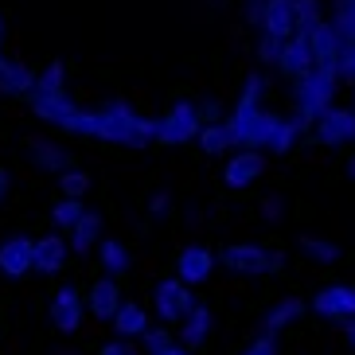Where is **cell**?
<instances>
[{"label": "cell", "instance_id": "38", "mask_svg": "<svg viewBox=\"0 0 355 355\" xmlns=\"http://www.w3.org/2000/svg\"><path fill=\"white\" fill-rule=\"evenodd\" d=\"M340 78L355 83V47H347V51H344V59H340Z\"/></svg>", "mask_w": 355, "mask_h": 355}, {"label": "cell", "instance_id": "1", "mask_svg": "<svg viewBox=\"0 0 355 355\" xmlns=\"http://www.w3.org/2000/svg\"><path fill=\"white\" fill-rule=\"evenodd\" d=\"M277 125H282V117L261 105V78L258 74H246V90L234 102V114L227 117V129L234 133V141L242 148H270Z\"/></svg>", "mask_w": 355, "mask_h": 355}, {"label": "cell", "instance_id": "33", "mask_svg": "<svg viewBox=\"0 0 355 355\" xmlns=\"http://www.w3.org/2000/svg\"><path fill=\"white\" fill-rule=\"evenodd\" d=\"M297 20H301V32H309L313 24H320V0H297Z\"/></svg>", "mask_w": 355, "mask_h": 355}, {"label": "cell", "instance_id": "30", "mask_svg": "<svg viewBox=\"0 0 355 355\" xmlns=\"http://www.w3.org/2000/svg\"><path fill=\"white\" fill-rule=\"evenodd\" d=\"M63 74H67V67L55 59L47 71L35 74V94H63Z\"/></svg>", "mask_w": 355, "mask_h": 355}, {"label": "cell", "instance_id": "13", "mask_svg": "<svg viewBox=\"0 0 355 355\" xmlns=\"http://www.w3.org/2000/svg\"><path fill=\"white\" fill-rule=\"evenodd\" d=\"M261 172H266V157L258 148H239L223 168V180H227V188H250Z\"/></svg>", "mask_w": 355, "mask_h": 355}, {"label": "cell", "instance_id": "22", "mask_svg": "<svg viewBox=\"0 0 355 355\" xmlns=\"http://www.w3.org/2000/svg\"><path fill=\"white\" fill-rule=\"evenodd\" d=\"M24 145H28V153H32L35 164L47 168V172H67V168H71V153L55 148L51 141H43V137H28Z\"/></svg>", "mask_w": 355, "mask_h": 355}, {"label": "cell", "instance_id": "29", "mask_svg": "<svg viewBox=\"0 0 355 355\" xmlns=\"http://www.w3.org/2000/svg\"><path fill=\"white\" fill-rule=\"evenodd\" d=\"M90 184H94V180L86 176L83 168H67L63 176H59V191H63L67 199H83L86 191H90Z\"/></svg>", "mask_w": 355, "mask_h": 355}, {"label": "cell", "instance_id": "31", "mask_svg": "<svg viewBox=\"0 0 355 355\" xmlns=\"http://www.w3.org/2000/svg\"><path fill=\"white\" fill-rule=\"evenodd\" d=\"M301 250L309 254V258L324 261V266L340 258V246H336V242H324V239H316V234H304V239H301Z\"/></svg>", "mask_w": 355, "mask_h": 355}, {"label": "cell", "instance_id": "32", "mask_svg": "<svg viewBox=\"0 0 355 355\" xmlns=\"http://www.w3.org/2000/svg\"><path fill=\"white\" fill-rule=\"evenodd\" d=\"M282 47H285V40H277V35H270V32H261V40H258V59L266 67H277V59H282Z\"/></svg>", "mask_w": 355, "mask_h": 355}, {"label": "cell", "instance_id": "42", "mask_svg": "<svg viewBox=\"0 0 355 355\" xmlns=\"http://www.w3.org/2000/svg\"><path fill=\"white\" fill-rule=\"evenodd\" d=\"M98 355H133V352L117 340V344H102V347H98Z\"/></svg>", "mask_w": 355, "mask_h": 355}, {"label": "cell", "instance_id": "48", "mask_svg": "<svg viewBox=\"0 0 355 355\" xmlns=\"http://www.w3.org/2000/svg\"><path fill=\"white\" fill-rule=\"evenodd\" d=\"M0 43H4V20H0ZM0 59H4V55H0Z\"/></svg>", "mask_w": 355, "mask_h": 355}, {"label": "cell", "instance_id": "16", "mask_svg": "<svg viewBox=\"0 0 355 355\" xmlns=\"http://www.w3.org/2000/svg\"><path fill=\"white\" fill-rule=\"evenodd\" d=\"M261 32L277 35V40H293L301 32V20H297V0H266V24Z\"/></svg>", "mask_w": 355, "mask_h": 355}, {"label": "cell", "instance_id": "8", "mask_svg": "<svg viewBox=\"0 0 355 355\" xmlns=\"http://www.w3.org/2000/svg\"><path fill=\"white\" fill-rule=\"evenodd\" d=\"M219 261L230 273H242V277H258V273H270V250H261L254 242H234V246H223Z\"/></svg>", "mask_w": 355, "mask_h": 355}, {"label": "cell", "instance_id": "45", "mask_svg": "<svg viewBox=\"0 0 355 355\" xmlns=\"http://www.w3.org/2000/svg\"><path fill=\"white\" fill-rule=\"evenodd\" d=\"M8 196V172H4V168H0V199Z\"/></svg>", "mask_w": 355, "mask_h": 355}, {"label": "cell", "instance_id": "35", "mask_svg": "<svg viewBox=\"0 0 355 355\" xmlns=\"http://www.w3.org/2000/svg\"><path fill=\"white\" fill-rule=\"evenodd\" d=\"M242 355H277V347H273V336H258V340H254V344L246 347Z\"/></svg>", "mask_w": 355, "mask_h": 355}, {"label": "cell", "instance_id": "39", "mask_svg": "<svg viewBox=\"0 0 355 355\" xmlns=\"http://www.w3.org/2000/svg\"><path fill=\"white\" fill-rule=\"evenodd\" d=\"M332 20H355V0H336Z\"/></svg>", "mask_w": 355, "mask_h": 355}, {"label": "cell", "instance_id": "23", "mask_svg": "<svg viewBox=\"0 0 355 355\" xmlns=\"http://www.w3.org/2000/svg\"><path fill=\"white\" fill-rule=\"evenodd\" d=\"M207 336H211V309L196 304V309H191V316L180 324V344L191 352V347H203V344H207Z\"/></svg>", "mask_w": 355, "mask_h": 355}, {"label": "cell", "instance_id": "46", "mask_svg": "<svg viewBox=\"0 0 355 355\" xmlns=\"http://www.w3.org/2000/svg\"><path fill=\"white\" fill-rule=\"evenodd\" d=\"M344 332H347V344L355 347V320H347V324H344Z\"/></svg>", "mask_w": 355, "mask_h": 355}, {"label": "cell", "instance_id": "20", "mask_svg": "<svg viewBox=\"0 0 355 355\" xmlns=\"http://www.w3.org/2000/svg\"><path fill=\"white\" fill-rule=\"evenodd\" d=\"M67 266V242L63 234H47V239H35V270L40 273H59Z\"/></svg>", "mask_w": 355, "mask_h": 355}, {"label": "cell", "instance_id": "18", "mask_svg": "<svg viewBox=\"0 0 355 355\" xmlns=\"http://www.w3.org/2000/svg\"><path fill=\"white\" fill-rule=\"evenodd\" d=\"M35 90V74L16 59H0V94L12 98H28Z\"/></svg>", "mask_w": 355, "mask_h": 355}, {"label": "cell", "instance_id": "21", "mask_svg": "<svg viewBox=\"0 0 355 355\" xmlns=\"http://www.w3.org/2000/svg\"><path fill=\"white\" fill-rule=\"evenodd\" d=\"M98 242H102V215L98 211H86L83 219L71 227V250L86 254V250H94Z\"/></svg>", "mask_w": 355, "mask_h": 355}, {"label": "cell", "instance_id": "27", "mask_svg": "<svg viewBox=\"0 0 355 355\" xmlns=\"http://www.w3.org/2000/svg\"><path fill=\"white\" fill-rule=\"evenodd\" d=\"M83 215H86L83 199H67V196H63V199L51 207V219H55V227H59V230H71L74 223L83 219Z\"/></svg>", "mask_w": 355, "mask_h": 355}, {"label": "cell", "instance_id": "11", "mask_svg": "<svg viewBox=\"0 0 355 355\" xmlns=\"http://www.w3.org/2000/svg\"><path fill=\"white\" fill-rule=\"evenodd\" d=\"M83 316H86V301L78 297V289H59L51 301V324L55 332L63 336H74L83 328Z\"/></svg>", "mask_w": 355, "mask_h": 355}, {"label": "cell", "instance_id": "25", "mask_svg": "<svg viewBox=\"0 0 355 355\" xmlns=\"http://www.w3.org/2000/svg\"><path fill=\"white\" fill-rule=\"evenodd\" d=\"M239 141H234V133L227 129V121H211V125H203V133H199V148L207 153V157H223L227 148H234Z\"/></svg>", "mask_w": 355, "mask_h": 355}, {"label": "cell", "instance_id": "44", "mask_svg": "<svg viewBox=\"0 0 355 355\" xmlns=\"http://www.w3.org/2000/svg\"><path fill=\"white\" fill-rule=\"evenodd\" d=\"M148 355H188V347H184V344H168V347H160V352H148Z\"/></svg>", "mask_w": 355, "mask_h": 355}, {"label": "cell", "instance_id": "28", "mask_svg": "<svg viewBox=\"0 0 355 355\" xmlns=\"http://www.w3.org/2000/svg\"><path fill=\"white\" fill-rule=\"evenodd\" d=\"M301 133H304V129L297 125V121H285V117H282V125H277V133H273V141H270V153H273V157L293 153V145L301 141Z\"/></svg>", "mask_w": 355, "mask_h": 355}, {"label": "cell", "instance_id": "36", "mask_svg": "<svg viewBox=\"0 0 355 355\" xmlns=\"http://www.w3.org/2000/svg\"><path fill=\"white\" fill-rule=\"evenodd\" d=\"M246 20H250L254 28L266 24V0H250V4H246Z\"/></svg>", "mask_w": 355, "mask_h": 355}, {"label": "cell", "instance_id": "34", "mask_svg": "<svg viewBox=\"0 0 355 355\" xmlns=\"http://www.w3.org/2000/svg\"><path fill=\"white\" fill-rule=\"evenodd\" d=\"M172 324H164V328H148V336H145V347L148 352H160V347H168V344H176L172 340V332H168Z\"/></svg>", "mask_w": 355, "mask_h": 355}, {"label": "cell", "instance_id": "41", "mask_svg": "<svg viewBox=\"0 0 355 355\" xmlns=\"http://www.w3.org/2000/svg\"><path fill=\"white\" fill-rule=\"evenodd\" d=\"M199 117H203V121H219V102H215V98H207V102H199Z\"/></svg>", "mask_w": 355, "mask_h": 355}, {"label": "cell", "instance_id": "9", "mask_svg": "<svg viewBox=\"0 0 355 355\" xmlns=\"http://www.w3.org/2000/svg\"><path fill=\"white\" fill-rule=\"evenodd\" d=\"M316 141L328 148H344L355 141V110H344V105H332L324 110L320 121H316Z\"/></svg>", "mask_w": 355, "mask_h": 355}, {"label": "cell", "instance_id": "26", "mask_svg": "<svg viewBox=\"0 0 355 355\" xmlns=\"http://www.w3.org/2000/svg\"><path fill=\"white\" fill-rule=\"evenodd\" d=\"M98 258H102V270H110L114 277L129 273V254H125V246H121L117 239H102V242H98Z\"/></svg>", "mask_w": 355, "mask_h": 355}, {"label": "cell", "instance_id": "37", "mask_svg": "<svg viewBox=\"0 0 355 355\" xmlns=\"http://www.w3.org/2000/svg\"><path fill=\"white\" fill-rule=\"evenodd\" d=\"M168 203H172V196H168V191H157V196L148 199V215H168Z\"/></svg>", "mask_w": 355, "mask_h": 355}, {"label": "cell", "instance_id": "43", "mask_svg": "<svg viewBox=\"0 0 355 355\" xmlns=\"http://www.w3.org/2000/svg\"><path fill=\"white\" fill-rule=\"evenodd\" d=\"M282 266H285V254L282 250H270V273H282Z\"/></svg>", "mask_w": 355, "mask_h": 355}, {"label": "cell", "instance_id": "3", "mask_svg": "<svg viewBox=\"0 0 355 355\" xmlns=\"http://www.w3.org/2000/svg\"><path fill=\"white\" fill-rule=\"evenodd\" d=\"M336 78L340 71H328V67H313L301 83H293V105H297V125L301 129H316L324 110H332L336 98Z\"/></svg>", "mask_w": 355, "mask_h": 355}, {"label": "cell", "instance_id": "4", "mask_svg": "<svg viewBox=\"0 0 355 355\" xmlns=\"http://www.w3.org/2000/svg\"><path fill=\"white\" fill-rule=\"evenodd\" d=\"M28 102H32V114L43 117L47 125L63 129V133H78V137H90V129H94V110H78V105L63 94H28Z\"/></svg>", "mask_w": 355, "mask_h": 355}, {"label": "cell", "instance_id": "10", "mask_svg": "<svg viewBox=\"0 0 355 355\" xmlns=\"http://www.w3.org/2000/svg\"><path fill=\"white\" fill-rule=\"evenodd\" d=\"M309 47H313V63L328 67V71H340V59H344V43H340V32H336L332 20H320L309 28Z\"/></svg>", "mask_w": 355, "mask_h": 355}, {"label": "cell", "instance_id": "19", "mask_svg": "<svg viewBox=\"0 0 355 355\" xmlns=\"http://www.w3.org/2000/svg\"><path fill=\"white\" fill-rule=\"evenodd\" d=\"M110 324H114V332L121 336V340H145V336H148V313L137 301L121 304V309H117V316Z\"/></svg>", "mask_w": 355, "mask_h": 355}, {"label": "cell", "instance_id": "47", "mask_svg": "<svg viewBox=\"0 0 355 355\" xmlns=\"http://www.w3.org/2000/svg\"><path fill=\"white\" fill-rule=\"evenodd\" d=\"M347 172H352V176H355V153H352V160H347Z\"/></svg>", "mask_w": 355, "mask_h": 355}, {"label": "cell", "instance_id": "7", "mask_svg": "<svg viewBox=\"0 0 355 355\" xmlns=\"http://www.w3.org/2000/svg\"><path fill=\"white\" fill-rule=\"evenodd\" d=\"M313 313L332 324L355 320V285H328L313 297Z\"/></svg>", "mask_w": 355, "mask_h": 355}, {"label": "cell", "instance_id": "24", "mask_svg": "<svg viewBox=\"0 0 355 355\" xmlns=\"http://www.w3.org/2000/svg\"><path fill=\"white\" fill-rule=\"evenodd\" d=\"M301 313H304V301H297V297H285V301H277V304L270 309V316H266V324H261V336H277L285 324H293Z\"/></svg>", "mask_w": 355, "mask_h": 355}, {"label": "cell", "instance_id": "2", "mask_svg": "<svg viewBox=\"0 0 355 355\" xmlns=\"http://www.w3.org/2000/svg\"><path fill=\"white\" fill-rule=\"evenodd\" d=\"M90 137L98 141H110V145H125V148H141L148 141H157V121H148V117L133 114V105L114 98V102H105L94 110V129Z\"/></svg>", "mask_w": 355, "mask_h": 355}, {"label": "cell", "instance_id": "17", "mask_svg": "<svg viewBox=\"0 0 355 355\" xmlns=\"http://www.w3.org/2000/svg\"><path fill=\"white\" fill-rule=\"evenodd\" d=\"M121 304H125L121 301V289H117V282H110V277L94 282L90 293H86V309H90V316H98V320H114Z\"/></svg>", "mask_w": 355, "mask_h": 355}, {"label": "cell", "instance_id": "15", "mask_svg": "<svg viewBox=\"0 0 355 355\" xmlns=\"http://www.w3.org/2000/svg\"><path fill=\"white\" fill-rule=\"evenodd\" d=\"M211 270H215V254L207 250V246H184V250L176 254V277L188 285H203L211 277Z\"/></svg>", "mask_w": 355, "mask_h": 355}, {"label": "cell", "instance_id": "6", "mask_svg": "<svg viewBox=\"0 0 355 355\" xmlns=\"http://www.w3.org/2000/svg\"><path fill=\"white\" fill-rule=\"evenodd\" d=\"M153 304H157V316L164 324H184L196 309V297H191V285L180 282V277H164V282L153 289Z\"/></svg>", "mask_w": 355, "mask_h": 355}, {"label": "cell", "instance_id": "12", "mask_svg": "<svg viewBox=\"0 0 355 355\" xmlns=\"http://www.w3.org/2000/svg\"><path fill=\"white\" fill-rule=\"evenodd\" d=\"M313 47H309V35L304 32H297L293 40H285V47H282V59H277V71L289 78V83H301L304 74L313 71Z\"/></svg>", "mask_w": 355, "mask_h": 355}, {"label": "cell", "instance_id": "14", "mask_svg": "<svg viewBox=\"0 0 355 355\" xmlns=\"http://www.w3.org/2000/svg\"><path fill=\"white\" fill-rule=\"evenodd\" d=\"M35 270V242L32 239H8L0 242V273L4 277H24Z\"/></svg>", "mask_w": 355, "mask_h": 355}, {"label": "cell", "instance_id": "40", "mask_svg": "<svg viewBox=\"0 0 355 355\" xmlns=\"http://www.w3.org/2000/svg\"><path fill=\"white\" fill-rule=\"evenodd\" d=\"M261 215H266L270 223H277V219H282V199H277V196H270L266 203H261Z\"/></svg>", "mask_w": 355, "mask_h": 355}, {"label": "cell", "instance_id": "5", "mask_svg": "<svg viewBox=\"0 0 355 355\" xmlns=\"http://www.w3.org/2000/svg\"><path fill=\"white\" fill-rule=\"evenodd\" d=\"M199 133H203V117H199V105L191 102H176L157 121V145H188L199 141Z\"/></svg>", "mask_w": 355, "mask_h": 355}]
</instances>
